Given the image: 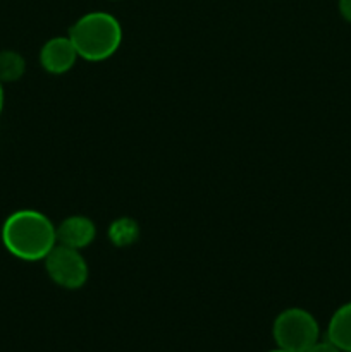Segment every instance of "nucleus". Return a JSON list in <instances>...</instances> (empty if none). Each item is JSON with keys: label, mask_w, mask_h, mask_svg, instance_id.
Segmentation results:
<instances>
[{"label": "nucleus", "mask_w": 351, "mask_h": 352, "mask_svg": "<svg viewBox=\"0 0 351 352\" xmlns=\"http://www.w3.org/2000/svg\"><path fill=\"white\" fill-rule=\"evenodd\" d=\"M2 244L14 258L41 261L57 244V227L36 210H17L2 226Z\"/></svg>", "instance_id": "1"}, {"label": "nucleus", "mask_w": 351, "mask_h": 352, "mask_svg": "<svg viewBox=\"0 0 351 352\" xmlns=\"http://www.w3.org/2000/svg\"><path fill=\"white\" fill-rule=\"evenodd\" d=\"M69 40L78 57L89 62H102L112 57L123 43V26L109 12H88L79 17L69 30Z\"/></svg>", "instance_id": "2"}, {"label": "nucleus", "mask_w": 351, "mask_h": 352, "mask_svg": "<svg viewBox=\"0 0 351 352\" xmlns=\"http://www.w3.org/2000/svg\"><path fill=\"white\" fill-rule=\"evenodd\" d=\"M277 349L306 352L320 340V327L315 316L303 308H288L279 313L272 325Z\"/></svg>", "instance_id": "3"}, {"label": "nucleus", "mask_w": 351, "mask_h": 352, "mask_svg": "<svg viewBox=\"0 0 351 352\" xmlns=\"http://www.w3.org/2000/svg\"><path fill=\"white\" fill-rule=\"evenodd\" d=\"M43 261L47 275L58 287L76 291L88 280V263L79 250L55 244Z\"/></svg>", "instance_id": "4"}, {"label": "nucleus", "mask_w": 351, "mask_h": 352, "mask_svg": "<svg viewBox=\"0 0 351 352\" xmlns=\"http://www.w3.org/2000/svg\"><path fill=\"white\" fill-rule=\"evenodd\" d=\"M78 52L69 36L50 38L40 50V64L50 74H65L74 67Z\"/></svg>", "instance_id": "5"}, {"label": "nucleus", "mask_w": 351, "mask_h": 352, "mask_svg": "<svg viewBox=\"0 0 351 352\" xmlns=\"http://www.w3.org/2000/svg\"><path fill=\"white\" fill-rule=\"evenodd\" d=\"M96 236V227L93 220L85 215H72L62 220L57 227V244L74 248V250H85L93 243Z\"/></svg>", "instance_id": "6"}, {"label": "nucleus", "mask_w": 351, "mask_h": 352, "mask_svg": "<svg viewBox=\"0 0 351 352\" xmlns=\"http://www.w3.org/2000/svg\"><path fill=\"white\" fill-rule=\"evenodd\" d=\"M326 339L343 352H351V301L332 313L327 325Z\"/></svg>", "instance_id": "7"}, {"label": "nucleus", "mask_w": 351, "mask_h": 352, "mask_svg": "<svg viewBox=\"0 0 351 352\" xmlns=\"http://www.w3.org/2000/svg\"><path fill=\"white\" fill-rule=\"evenodd\" d=\"M26 71V62L23 55L14 50L0 52V82H14L23 78Z\"/></svg>", "instance_id": "8"}, {"label": "nucleus", "mask_w": 351, "mask_h": 352, "mask_svg": "<svg viewBox=\"0 0 351 352\" xmlns=\"http://www.w3.org/2000/svg\"><path fill=\"white\" fill-rule=\"evenodd\" d=\"M306 352H343V351H339L332 342H329L327 339H323V340H319V342L313 344V346L310 347Z\"/></svg>", "instance_id": "9"}, {"label": "nucleus", "mask_w": 351, "mask_h": 352, "mask_svg": "<svg viewBox=\"0 0 351 352\" xmlns=\"http://www.w3.org/2000/svg\"><path fill=\"white\" fill-rule=\"evenodd\" d=\"M337 9H339L341 17H343L346 23L351 24V0H339V2H337Z\"/></svg>", "instance_id": "10"}, {"label": "nucleus", "mask_w": 351, "mask_h": 352, "mask_svg": "<svg viewBox=\"0 0 351 352\" xmlns=\"http://www.w3.org/2000/svg\"><path fill=\"white\" fill-rule=\"evenodd\" d=\"M3 85L2 82H0V113H2V110H3Z\"/></svg>", "instance_id": "11"}, {"label": "nucleus", "mask_w": 351, "mask_h": 352, "mask_svg": "<svg viewBox=\"0 0 351 352\" xmlns=\"http://www.w3.org/2000/svg\"><path fill=\"white\" fill-rule=\"evenodd\" d=\"M268 352H288V351H282V349H277V347H275V349H272V351H268Z\"/></svg>", "instance_id": "12"}]
</instances>
